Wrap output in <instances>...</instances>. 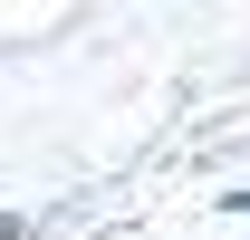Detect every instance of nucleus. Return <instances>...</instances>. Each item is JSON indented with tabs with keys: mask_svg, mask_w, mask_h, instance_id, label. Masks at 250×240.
Returning a JSON list of instances; mask_svg holds the SVG:
<instances>
[]
</instances>
